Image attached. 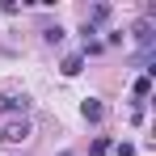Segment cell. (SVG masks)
Returning a JSON list of instances; mask_svg holds the SVG:
<instances>
[{
	"label": "cell",
	"mask_w": 156,
	"mask_h": 156,
	"mask_svg": "<svg viewBox=\"0 0 156 156\" xmlns=\"http://www.w3.org/2000/svg\"><path fill=\"white\" fill-rule=\"evenodd\" d=\"M135 42L144 47V55H152V42H156V30H152V21H139V26H135Z\"/></svg>",
	"instance_id": "6da1fadb"
},
{
	"label": "cell",
	"mask_w": 156,
	"mask_h": 156,
	"mask_svg": "<svg viewBox=\"0 0 156 156\" xmlns=\"http://www.w3.org/2000/svg\"><path fill=\"white\" fill-rule=\"evenodd\" d=\"M80 114H84V122H101V118H105V105L97 101V97H84V105H80Z\"/></svg>",
	"instance_id": "7a4b0ae2"
},
{
	"label": "cell",
	"mask_w": 156,
	"mask_h": 156,
	"mask_svg": "<svg viewBox=\"0 0 156 156\" xmlns=\"http://www.w3.org/2000/svg\"><path fill=\"white\" fill-rule=\"evenodd\" d=\"M0 110H4V114H26L30 101L26 97H0Z\"/></svg>",
	"instance_id": "3957f363"
},
{
	"label": "cell",
	"mask_w": 156,
	"mask_h": 156,
	"mask_svg": "<svg viewBox=\"0 0 156 156\" xmlns=\"http://www.w3.org/2000/svg\"><path fill=\"white\" fill-rule=\"evenodd\" d=\"M131 93H135V101H148V97H152V76H139L131 84Z\"/></svg>",
	"instance_id": "277c9868"
},
{
	"label": "cell",
	"mask_w": 156,
	"mask_h": 156,
	"mask_svg": "<svg viewBox=\"0 0 156 156\" xmlns=\"http://www.w3.org/2000/svg\"><path fill=\"white\" fill-rule=\"evenodd\" d=\"M101 21H110V4H93L89 17H84V26H101Z\"/></svg>",
	"instance_id": "5b68a950"
},
{
	"label": "cell",
	"mask_w": 156,
	"mask_h": 156,
	"mask_svg": "<svg viewBox=\"0 0 156 156\" xmlns=\"http://www.w3.org/2000/svg\"><path fill=\"white\" fill-rule=\"evenodd\" d=\"M4 139H13V144H21V139H30V122L21 118V122H13V127L4 131Z\"/></svg>",
	"instance_id": "8992f818"
},
{
	"label": "cell",
	"mask_w": 156,
	"mask_h": 156,
	"mask_svg": "<svg viewBox=\"0 0 156 156\" xmlns=\"http://www.w3.org/2000/svg\"><path fill=\"white\" fill-rule=\"evenodd\" d=\"M80 68H84V55H68L59 72H63V76H80Z\"/></svg>",
	"instance_id": "52a82bcc"
},
{
	"label": "cell",
	"mask_w": 156,
	"mask_h": 156,
	"mask_svg": "<svg viewBox=\"0 0 156 156\" xmlns=\"http://www.w3.org/2000/svg\"><path fill=\"white\" fill-rule=\"evenodd\" d=\"M42 38H47L51 47H55V42H63V26H51V30H42Z\"/></svg>",
	"instance_id": "ba28073f"
},
{
	"label": "cell",
	"mask_w": 156,
	"mask_h": 156,
	"mask_svg": "<svg viewBox=\"0 0 156 156\" xmlns=\"http://www.w3.org/2000/svg\"><path fill=\"white\" fill-rule=\"evenodd\" d=\"M110 152V139H93V148H89V156H105Z\"/></svg>",
	"instance_id": "9c48e42d"
},
{
	"label": "cell",
	"mask_w": 156,
	"mask_h": 156,
	"mask_svg": "<svg viewBox=\"0 0 156 156\" xmlns=\"http://www.w3.org/2000/svg\"><path fill=\"white\" fill-rule=\"evenodd\" d=\"M114 152H118V156H135V144H127V139H122V144H118Z\"/></svg>",
	"instance_id": "30bf717a"
},
{
	"label": "cell",
	"mask_w": 156,
	"mask_h": 156,
	"mask_svg": "<svg viewBox=\"0 0 156 156\" xmlns=\"http://www.w3.org/2000/svg\"><path fill=\"white\" fill-rule=\"evenodd\" d=\"M0 144H4V131H0Z\"/></svg>",
	"instance_id": "8fae6325"
}]
</instances>
